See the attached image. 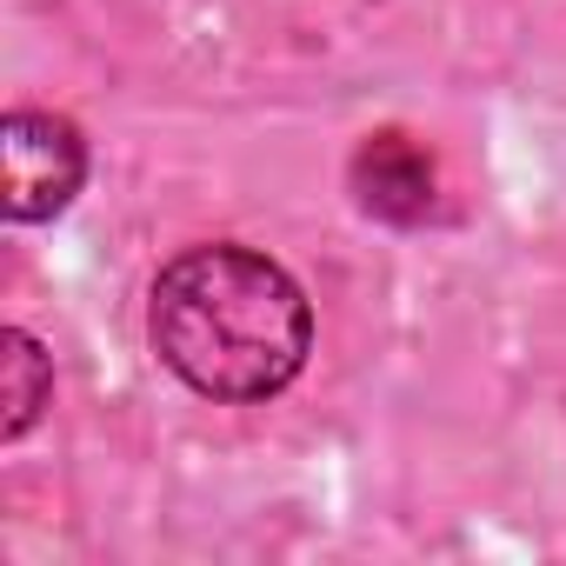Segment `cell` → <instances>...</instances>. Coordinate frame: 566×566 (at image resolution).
I'll use <instances>...</instances> for the list:
<instances>
[{"label": "cell", "mask_w": 566, "mask_h": 566, "mask_svg": "<svg viewBox=\"0 0 566 566\" xmlns=\"http://www.w3.org/2000/svg\"><path fill=\"white\" fill-rule=\"evenodd\" d=\"M147 334L174 380H187L207 400L247 407L301 380L314 347V307L280 260L213 240L160 266Z\"/></svg>", "instance_id": "obj_1"}, {"label": "cell", "mask_w": 566, "mask_h": 566, "mask_svg": "<svg viewBox=\"0 0 566 566\" xmlns=\"http://www.w3.org/2000/svg\"><path fill=\"white\" fill-rule=\"evenodd\" d=\"M87 180V140L67 114L14 107L0 127V213L14 227L67 213V200Z\"/></svg>", "instance_id": "obj_2"}, {"label": "cell", "mask_w": 566, "mask_h": 566, "mask_svg": "<svg viewBox=\"0 0 566 566\" xmlns=\"http://www.w3.org/2000/svg\"><path fill=\"white\" fill-rule=\"evenodd\" d=\"M347 180H354L360 213H374L387 227H420L440 207V160L400 127L367 134L354 147V160H347Z\"/></svg>", "instance_id": "obj_3"}, {"label": "cell", "mask_w": 566, "mask_h": 566, "mask_svg": "<svg viewBox=\"0 0 566 566\" xmlns=\"http://www.w3.org/2000/svg\"><path fill=\"white\" fill-rule=\"evenodd\" d=\"M54 400V360L41 354V340L34 334H21V327H8L0 334V440H21L34 420H41V407Z\"/></svg>", "instance_id": "obj_4"}]
</instances>
